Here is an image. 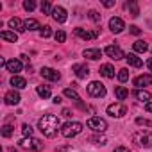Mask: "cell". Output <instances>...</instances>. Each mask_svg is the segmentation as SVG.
I'll list each match as a JSON object with an SVG mask.
<instances>
[{"instance_id": "1", "label": "cell", "mask_w": 152, "mask_h": 152, "mask_svg": "<svg viewBox=\"0 0 152 152\" xmlns=\"http://www.w3.org/2000/svg\"><path fill=\"white\" fill-rule=\"evenodd\" d=\"M38 127H39V131H41L47 138H54V136L57 134L59 127H61V122H59V118H57L56 115H45V116L38 122Z\"/></svg>"}, {"instance_id": "2", "label": "cell", "mask_w": 152, "mask_h": 152, "mask_svg": "<svg viewBox=\"0 0 152 152\" xmlns=\"http://www.w3.org/2000/svg\"><path fill=\"white\" fill-rule=\"evenodd\" d=\"M132 141L138 145V147H143V148H150L152 147V134L148 131H136L132 134Z\"/></svg>"}, {"instance_id": "3", "label": "cell", "mask_w": 152, "mask_h": 152, "mask_svg": "<svg viewBox=\"0 0 152 152\" xmlns=\"http://www.w3.org/2000/svg\"><path fill=\"white\" fill-rule=\"evenodd\" d=\"M81 131H83V124L81 122H66L61 127V134L64 138H73V136H77Z\"/></svg>"}, {"instance_id": "4", "label": "cell", "mask_w": 152, "mask_h": 152, "mask_svg": "<svg viewBox=\"0 0 152 152\" xmlns=\"http://www.w3.org/2000/svg\"><path fill=\"white\" fill-rule=\"evenodd\" d=\"M20 147L22 148H27V150H39L41 148V141L38 138H32V136H23L20 140Z\"/></svg>"}, {"instance_id": "5", "label": "cell", "mask_w": 152, "mask_h": 152, "mask_svg": "<svg viewBox=\"0 0 152 152\" xmlns=\"http://www.w3.org/2000/svg\"><path fill=\"white\" fill-rule=\"evenodd\" d=\"M88 93H90L91 97H97V99L106 97V86H104L102 83H99V81H93V83H90V86H88Z\"/></svg>"}, {"instance_id": "6", "label": "cell", "mask_w": 152, "mask_h": 152, "mask_svg": "<svg viewBox=\"0 0 152 152\" xmlns=\"http://www.w3.org/2000/svg\"><path fill=\"white\" fill-rule=\"evenodd\" d=\"M88 127L93 129L95 132H104L107 129V122L104 118H100V116H93V118L88 120Z\"/></svg>"}, {"instance_id": "7", "label": "cell", "mask_w": 152, "mask_h": 152, "mask_svg": "<svg viewBox=\"0 0 152 152\" xmlns=\"http://www.w3.org/2000/svg\"><path fill=\"white\" fill-rule=\"evenodd\" d=\"M125 113H127V107H125L122 102H115V104L107 106V115H111V116H115V118H122Z\"/></svg>"}, {"instance_id": "8", "label": "cell", "mask_w": 152, "mask_h": 152, "mask_svg": "<svg viewBox=\"0 0 152 152\" xmlns=\"http://www.w3.org/2000/svg\"><path fill=\"white\" fill-rule=\"evenodd\" d=\"M106 56L107 57H111V59H115V61H118V59H122V57H125L124 56V50L120 48V47H116V45H109V47H106Z\"/></svg>"}, {"instance_id": "9", "label": "cell", "mask_w": 152, "mask_h": 152, "mask_svg": "<svg viewBox=\"0 0 152 152\" xmlns=\"http://www.w3.org/2000/svg\"><path fill=\"white\" fill-rule=\"evenodd\" d=\"M41 77H43V79H47V81L57 83V81L61 79V73H59V72H56L54 68H48V66H47V68H43V70H41Z\"/></svg>"}, {"instance_id": "10", "label": "cell", "mask_w": 152, "mask_h": 152, "mask_svg": "<svg viewBox=\"0 0 152 152\" xmlns=\"http://www.w3.org/2000/svg\"><path fill=\"white\" fill-rule=\"evenodd\" d=\"M152 84V75L150 73H143V75H138V77L134 79V86L138 90L145 88V86H150Z\"/></svg>"}, {"instance_id": "11", "label": "cell", "mask_w": 152, "mask_h": 152, "mask_svg": "<svg viewBox=\"0 0 152 152\" xmlns=\"http://www.w3.org/2000/svg\"><path fill=\"white\" fill-rule=\"evenodd\" d=\"M109 29H111V32H115V34H120V32L125 29V23H124V20H122V18H118V16H113V18L109 20Z\"/></svg>"}, {"instance_id": "12", "label": "cell", "mask_w": 152, "mask_h": 152, "mask_svg": "<svg viewBox=\"0 0 152 152\" xmlns=\"http://www.w3.org/2000/svg\"><path fill=\"white\" fill-rule=\"evenodd\" d=\"M6 68H7V72H11L13 75H18V72H22L23 64H22V61H20V59H11V61H7Z\"/></svg>"}, {"instance_id": "13", "label": "cell", "mask_w": 152, "mask_h": 152, "mask_svg": "<svg viewBox=\"0 0 152 152\" xmlns=\"http://www.w3.org/2000/svg\"><path fill=\"white\" fill-rule=\"evenodd\" d=\"M4 100H6V104L7 106H16V104H20V93L18 91H15V90H11V91H7L6 93V97H4Z\"/></svg>"}, {"instance_id": "14", "label": "cell", "mask_w": 152, "mask_h": 152, "mask_svg": "<svg viewBox=\"0 0 152 152\" xmlns=\"http://www.w3.org/2000/svg\"><path fill=\"white\" fill-rule=\"evenodd\" d=\"M72 70L75 72V75H77L79 79H86V77H88V73H90V68H88L86 64H73Z\"/></svg>"}, {"instance_id": "15", "label": "cell", "mask_w": 152, "mask_h": 152, "mask_svg": "<svg viewBox=\"0 0 152 152\" xmlns=\"http://www.w3.org/2000/svg\"><path fill=\"white\" fill-rule=\"evenodd\" d=\"M52 18H54L56 22H59V23H64V22H66V11H64L61 6H57V7H54V11H52Z\"/></svg>"}, {"instance_id": "16", "label": "cell", "mask_w": 152, "mask_h": 152, "mask_svg": "<svg viewBox=\"0 0 152 152\" xmlns=\"http://www.w3.org/2000/svg\"><path fill=\"white\" fill-rule=\"evenodd\" d=\"M75 36H79V38H83V39H93V38H97L99 36V31H93V32H90V31H84V29H75Z\"/></svg>"}, {"instance_id": "17", "label": "cell", "mask_w": 152, "mask_h": 152, "mask_svg": "<svg viewBox=\"0 0 152 152\" xmlns=\"http://www.w3.org/2000/svg\"><path fill=\"white\" fill-rule=\"evenodd\" d=\"M9 27L13 29V32H23L25 31V23L20 18H11L9 20Z\"/></svg>"}, {"instance_id": "18", "label": "cell", "mask_w": 152, "mask_h": 152, "mask_svg": "<svg viewBox=\"0 0 152 152\" xmlns=\"http://www.w3.org/2000/svg\"><path fill=\"white\" fill-rule=\"evenodd\" d=\"M11 86H15V90H23L27 86V81L20 75H13L11 77Z\"/></svg>"}, {"instance_id": "19", "label": "cell", "mask_w": 152, "mask_h": 152, "mask_svg": "<svg viewBox=\"0 0 152 152\" xmlns=\"http://www.w3.org/2000/svg\"><path fill=\"white\" fill-rule=\"evenodd\" d=\"M84 57H88V59H91V61H97V59L102 57V52H100L99 48H86V50H84Z\"/></svg>"}, {"instance_id": "20", "label": "cell", "mask_w": 152, "mask_h": 152, "mask_svg": "<svg viewBox=\"0 0 152 152\" xmlns=\"http://www.w3.org/2000/svg\"><path fill=\"white\" fill-rule=\"evenodd\" d=\"M125 59H127L129 66H134V68H140V66L143 64V61H141L136 54H127V56H125Z\"/></svg>"}, {"instance_id": "21", "label": "cell", "mask_w": 152, "mask_h": 152, "mask_svg": "<svg viewBox=\"0 0 152 152\" xmlns=\"http://www.w3.org/2000/svg\"><path fill=\"white\" fill-rule=\"evenodd\" d=\"M100 75H104V77H107V79H113L115 77V68L111 64H102L100 66Z\"/></svg>"}, {"instance_id": "22", "label": "cell", "mask_w": 152, "mask_h": 152, "mask_svg": "<svg viewBox=\"0 0 152 152\" xmlns=\"http://www.w3.org/2000/svg\"><path fill=\"white\" fill-rule=\"evenodd\" d=\"M115 97H116L118 100H125V99L129 97V90L124 88V86H116V88H115Z\"/></svg>"}, {"instance_id": "23", "label": "cell", "mask_w": 152, "mask_h": 152, "mask_svg": "<svg viewBox=\"0 0 152 152\" xmlns=\"http://www.w3.org/2000/svg\"><path fill=\"white\" fill-rule=\"evenodd\" d=\"M134 97H136L140 102H145V104L150 100V93H148L147 90H136V91H134Z\"/></svg>"}, {"instance_id": "24", "label": "cell", "mask_w": 152, "mask_h": 152, "mask_svg": "<svg viewBox=\"0 0 152 152\" xmlns=\"http://www.w3.org/2000/svg\"><path fill=\"white\" fill-rule=\"evenodd\" d=\"M0 38L6 39V41H11V43H16L18 34L16 32H11V31H2V32H0Z\"/></svg>"}, {"instance_id": "25", "label": "cell", "mask_w": 152, "mask_h": 152, "mask_svg": "<svg viewBox=\"0 0 152 152\" xmlns=\"http://www.w3.org/2000/svg\"><path fill=\"white\" fill-rule=\"evenodd\" d=\"M23 23H25V31H38V29H41L39 27V22L34 20V18H27Z\"/></svg>"}, {"instance_id": "26", "label": "cell", "mask_w": 152, "mask_h": 152, "mask_svg": "<svg viewBox=\"0 0 152 152\" xmlns=\"http://www.w3.org/2000/svg\"><path fill=\"white\" fill-rule=\"evenodd\" d=\"M134 50L136 52H140V54H143V52H147L148 50V45H147V41H143V39H138V41H134Z\"/></svg>"}, {"instance_id": "27", "label": "cell", "mask_w": 152, "mask_h": 152, "mask_svg": "<svg viewBox=\"0 0 152 152\" xmlns=\"http://www.w3.org/2000/svg\"><path fill=\"white\" fill-rule=\"evenodd\" d=\"M63 93H64V97H68V99H72V100H75V102H79V100H81V97H79V93H77V91H75L73 88H66V90H64Z\"/></svg>"}, {"instance_id": "28", "label": "cell", "mask_w": 152, "mask_h": 152, "mask_svg": "<svg viewBox=\"0 0 152 152\" xmlns=\"http://www.w3.org/2000/svg\"><path fill=\"white\" fill-rule=\"evenodd\" d=\"M125 9H129L131 16H134V18L140 15V7H138V4H136V2H127V4H125Z\"/></svg>"}, {"instance_id": "29", "label": "cell", "mask_w": 152, "mask_h": 152, "mask_svg": "<svg viewBox=\"0 0 152 152\" xmlns=\"http://www.w3.org/2000/svg\"><path fill=\"white\" fill-rule=\"evenodd\" d=\"M36 91H38V95H39L41 99H48V97H50V88H48V86H38Z\"/></svg>"}, {"instance_id": "30", "label": "cell", "mask_w": 152, "mask_h": 152, "mask_svg": "<svg viewBox=\"0 0 152 152\" xmlns=\"http://www.w3.org/2000/svg\"><path fill=\"white\" fill-rule=\"evenodd\" d=\"M118 81H120V83H127V81H129V70H127V68L118 70Z\"/></svg>"}, {"instance_id": "31", "label": "cell", "mask_w": 152, "mask_h": 152, "mask_svg": "<svg viewBox=\"0 0 152 152\" xmlns=\"http://www.w3.org/2000/svg\"><path fill=\"white\" fill-rule=\"evenodd\" d=\"M52 11H54V7L50 6V2H43V4H41V13H45V15H52Z\"/></svg>"}, {"instance_id": "32", "label": "cell", "mask_w": 152, "mask_h": 152, "mask_svg": "<svg viewBox=\"0 0 152 152\" xmlns=\"http://www.w3.org/2000/svg\"><path fill=\"white\" fill-rule=\"evenodd\" d=\"M39 34H41V38H50V36H52V29H50L48 25H45V27L39 29Z\"/></svg>"}, {"instance_id": "33", "label": "cell", "mask_w": 152, "mask_h": 152, "mask_svg": "<svg viewBox=\"0 0 152 152\" xmlns=\"http://www.w3.org/2000/svg\"><path fill=\"white\" fill-rule=\"evenodd\" d=\"M54 38H56L57 43H63V41L66 39V32H64V31H57V32L54 34Z\"/></svg>"}, {"instance_id": "34", "label": "cell", "mask_w": 152, "mask_h": 152, "mask_svg": "<svg viewBox=\"0 0 152 152\" xmlns=\"http://www.w3.org/2000/svg\"><path fill=\"white\" fill-rule=\"evenodd\" d=\"M90 141H93L95 145H106V138L104 136H91Z\"/></svg>"}, {"instance_id": "35", "label": "cell", "mask_w": 152, "mask_h": 152, "mask_svg": "<svg viewBox=\"0 0 152 152\" xmlns=\"http://www.w3.org/2000/svg\"><path fill=\"white\" fill-rule=\"evenodd\" d=\"M11 134H13V127H11V125H7V124H6V125H4V127H2V136H4V138H9V136H11Z\"/></svg>"}, {"instance_id": "36", "label": "cell", "mask_w": 152, "mask_h": 152, "mask_svg": "<svg viewBox=\"0 0 152 152\" xmlns=\"http://www.w3.org/2000/svg\"><path fill=\"white\" fill-rule=\"evenodd\" d=\"M22 132H23L25 138H27V136H32V127H31L29 124H23V125H22Z\"/></svg>"}, {"instance_id": "37", "label": "cell", "mask_w": 152, "mask_h": 152, "mask_svg": "<svg viewBox=\"0 0 152 152\" xmlns=\"http://www.w3.org/2000/svg\"><path fill=\"white\" fill-rule=\"evenodd\" d=\"M88 15H90V20H93L95 23H100V15H99L97 11H90Z\"/></svg>"}, {"instance_id": "38", "label": "cell", "mask_w": 152, "mask_h": 152, "mask_svg": "<svg viewBox=\"0 0 152 152\" xmlns=\"http://www.w3.org/2000/svg\"><path fill=\"white\" fill-rule=\"evenodd\" d=\"M136 124L138 125H145V127H152V122L147 120V118H136Z\"/></svg>"}, {"instance_id": "39", "label": "cell", "mask_w": 152, "mask_h": 152, "mask_svg": "<svg viewBox=\"0 0 152 152\" xmlns=\"http://www.w3.org/2000/svg\"><path fill=\"white\" fill-rule=\"evenodd\" d=\"M23 7H25V11H34L36 4L32 2V0H25V2H23Z\"/></svg>"}, {"instance_id": "40", "label": "cell", "mask_w": 152, "mask_h": 152, "mask_svg": "<svg viewBox=\"0 0 152 152\" xmlns=\"http://www.w3.org/2000/svg\"><path fill=\"white\" fill-rule=\"evenodd\" d=\"M129 31H131V34H134V36H138L141 31H140V27H136V25H131L129 27Z\"/></svg>"}, {"instance_id": "41", "label": "cell", "mask_w": 152, "mask_h": 152, "mask_svg": "<svg viewBox=\"0 0 152 152\" xmlns=\"http://www.w3.org/2000/svg\"><path fill=\"white\" fill-rule=\"evenodd\" d=\"M115 152H131L129 148H125V147H116L115 148Z\"/></svg>"}, {"instance_id": "42", "label": "cell", "mask_w": 152, "mask_h": 152, "mask_svg": "<svg viewBox=\"0 0 152 152\" xmlns=\"http://www.w3.org/2000/svg\"><path fill=\"white\" fill-rule=\"evenodd\" d=\"M104 6H106V7H113V6H115V2H113V0H106Z\"/></svg>"}, {"instance_id": "43", "label": "cell", "mask_w": 152, "mask_h": 152, "mask_svg": "<svg viewBox=\"0 0 152 152\" xmlns=\"http://www.w3.org/2000/svg\"><path fill=\"white\" fill-rule=\"evenodd\" d=\"M145 109H147L148 113H152V102H147V104H145Z\"/></svg>"}, {"instance_id": "44", "label": "cell", "mask_w": 152, "mask_h": 152, "mask_svg": "<svg viewBox=\"0 0 152 152\" xmlns=\"http://www.w3.org/2000/svg\"><path fill=\"white\" fill-rule=\"evenodd\" d=\"M147 68L152 72V59H148V61H147Z\"/></svg>"}, {"instance_id": "45", "label": "cell", "mask_w": 152, "mask_h": 152, "mask_svg": "<svg viewBox=\"0 0 152 152\" xmlns=\"http://www.w3.org/2000/svg\"><path fill=\"white\" fill-rule=\"evenodd\" d=\"M54 104H61V97H54Z\"/></svg>"}]
</instances>
